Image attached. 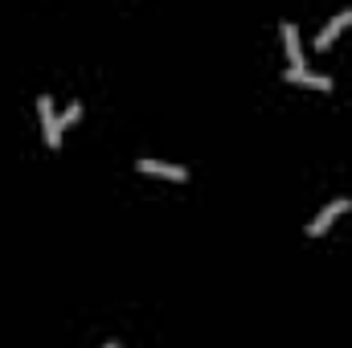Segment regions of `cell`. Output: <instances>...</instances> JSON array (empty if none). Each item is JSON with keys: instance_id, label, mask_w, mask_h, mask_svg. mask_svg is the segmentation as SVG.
Wrapping results in <instances>:
<instances>
[{"instance_id": "cell-7", "label": "cell", "mask_w": 352, "mask_h": 348, "mask_svg": "<svg viewBox=\"0 0 352 348\" xmlns=\"http://www.w3.org/2000/svg\"><path fill=\"white\" fill-rule=\"evenodd\" d=\"M78 119H82V107H78V102H74V107H66V111L58 115V123H62V127H70V123H78Z\"/></svg>"}, {"instance_id": "cell-4", "label": "cell", "mask_w": 352, "mask_h": 348, "mask_svg": "<svg viewBox=\"0 0 352 348\" xmlns=\"http://www.w3.org/2000/svg\"><path fill=\"white\" fill-rule=\"evenodd\" d=\"M135 168L148 176H164V180H188V168L180 164H164V160H135Z\"/></svg>"}, {"instance_id": "cell-8", "label": "cell", "mask_w": 352, "mask_h": 348, "mask_svg": "<svg viewBox=\"0 0 352 348\" xmlns=\"http://www.w3.org/2000/svg\"><path fill=\"white\" fill-rule=\"evenodd\" d=\"M107 348H119V345H115V340H107Z\"/></svg>"}, {"instance_id": "cell-3", "label": "cell", "mask_w": 352, "mask_h": 348, "mask_svg": "<svg viewBox=\"0 0 352 348\" xmlns=\"http://www.w3.org/2000/svg\"><path fill=\"white\" fill-rule=\"evenodd\" d=\"M349 25H352V8H340V12H336L328 25H324V33L316 37V45H320V50H328V45H332V41H336V37H340Z\"/></svg>"}, {"instance_id": "cell-6", "label": "cell", "mask_w": 352, "mask_h": 348, "mask_svg": "<svg viewBox=\"0 0 352 348\" xmlns=\"http://www.w3.org/2000/svg\"><path fill=\"white\" fill-rule=\"evenodd\" d=\"M287 83L316 87V90H328V87H332V78H328V74H316V70H303V66H287Z\"/></svg>"}, {"instance_id": "cell-2", "label": "cell", "mask_w": 352, "mask_h": 348, "mask_svg": "<svg viewBox=\"0 0 352 348\" xmlns=\"http://www.w3.org/2000/svg\"><path fill=\"white\" fill-rule=\"evenodd\" d=\"M349 205H352L349 197H336L332 205H324V209L316 213V221L307 226V234H311V238H320V234H328V226H332V221H336L340 213H349Z\"/></svg>"}, {"instance_id": "cell-5", "label": "cell", "mask_w": 352, "mask_h": 348, "mask_svg": "<svg viewBox=\"0 0 352 348\" xmlns=\"http://www.w3.org/2000/svg\"><path fill=\"white\" fill-rule=\"evenodd\" d=\"M278 33H283V45H287L291 66H303V37H299V29H295L291 21H283V25H278Z\"/></svg>"}, {"instance_id": "cell-1", "label": "cell", "mask_w": 352, "mask_h": 348, "mask_svg": "<svg viewBox=\"0 0 352 348\" xmlns=\"http://www.w3.org/2000/svg\"><path fill=\"white\" fill-rule=\"evenodd\" d=\"M37 115H41V127H45V144L50 148H62V123L54 115V98L50 94H37Z\"/></svg>"}]
</instances>
